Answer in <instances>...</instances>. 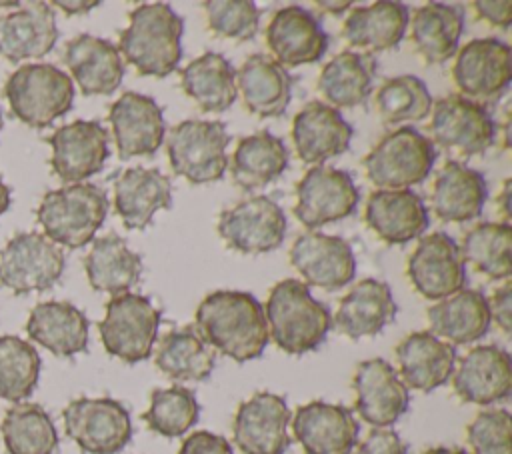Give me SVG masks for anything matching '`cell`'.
I'll list each match as a JSON object with an SVG mask.
<instances>
[{
    "mask_svg": "<svg viewBox=\"0 0 512 454\" xmlns=\"http://www.w3.org/2000/svg\"><path fill=\"white\" fill-rule=\"evenodd\" d=\"M64 272V252L40 232H16L0 250V286L22 296L52 288Z\"/></svg>",
    "mask_w": 512,
    "mask_h": 454,
    "instance_id": "cell-10",
    "label": "cell"
},
{
    "mask_svg": "<svg viewBox=\"0 0 512 454\" xmlns=\"http://www.w3.org/2000/svg\"><path fill=\"white\" fill-rule=\"evenodd\" d=\"M352 126L326 102H308L292 120V142L298 158L306 164H322L350 148Z\"/></svg>",
    "mask_w": 512,
    "mask_h": 454,
    "instance_id": "cell-24",
    "label": "cell"
},
{
    "mask_svg": "<svg viewBox=\"0 0 512 454\" xmlns=\"http://www.w3.org/2000/svg\"><path fill=\"white\" fill-rule=\"evenodd\" d=\"M452 388L468 404L488 406L506 400L512 392L510 354L496 344L474 346L452 372Z\"/></svg>",
    "mask_w": 512,
    "mask_h": 454,
    "instance_id": "cell-20",
    "label": "cell"
},
{
    "mask_svg": "<svg viewBox=\"0 0 512 454\" xmlns=\"http://www.w3.org/2000/svg\"><path fill=\"white\" fill-rule=\"evenodd\" d=\"M4 96L20 122L46 128L72 108L74 84L54 64H24L8 76Z\"/></svg>",
    "mask_w": 512,
    "mask_h": 454,
    "instance_id": "cell-5",
    "label": "cell"
},
{
    "mask_svg": "<svg viewBox=\"0 0 512 454\" xmlns=\"http://www.w3.org/2000/svg\"><path fill=\"white\" fill-rule=\"evenodd\" d=\"M198 336L236 362L258 358L270 336L262 304L240 290H216L196 308Z\"/></svg>",
    "mask_w": 512,
    "mask_h": 454,
    "instance_id": "cell-1",
    "label": "cell"
},
{
    "mask_svg": "<svg viewBox=\"0 0 512 454\" xmlns=\"http://www.w3.org/2000/svg\"><path fill=\"white\" fill-rule=\"evenodd\" d=\"M512 226L510 222H480L464 234L462 260L492 280H508L512 274Z\"/></svg>",
    "mask_w": 512,
    "mask_h": 454,
    "instance_id": "cell-43",
    "label": "cell"
},
{
    "mask_svg": "<svg viewBox=\"0 0 512 454\" xmlns=\"http://www.w3.org/2000/svg\"><path fill=\"white\" fill-rule=\"evenodd\" d=\"M512 282L506 280L500 288L494 290L492 298L488 300V310H490V318L496 320L498 328L510 336L512 330Z\"/></svg>",
    "mask_w": 512,
    "mask_h": 454,
    "instance_id": "cell-51",
    "label": "cell"
},
{
    "mask_svg": "<svg viewBox=\"0 0 512 454\" xmlns=\"http://www.w3.org/2000/svg\"><path fill=\"white\" fill-rule=\"evenodd\" d=\"M100 2H54V6L62 8L66 14H84L92 8H96Z\"/></svg>",
    "mask_w": 512,
    "mask_h": 454,
    "instance_id": "cell-53",
    "label": "cell"
},
{
    "mask_svg": "<svg viewBox=\"0 0 512 454\" xmlns=\"http://www.w3.org/2000/svg\"><path fill=\"white\" fill-rule=\"evenodd\" d=\"M200 416V406L192 390L184 386L156 388L150 394V408L142 414L148 428L164 438L186 434Z\"/></svg>",
    "mask_w": 512,
    "mask_h": 454,
    "instance_id": "cell-46",
    "label": "cell"
},
{
    "mask_svg": "<svg viewBox=\"0 0 512 454\" xmlns=\"http://www.w3.org/2000/svg\"><path fill=\"white\" fill-rule=\"evenodd\" d=\"M90 322L86 314L70 302L46 300L30 310L26 334L36 344L60 358H70L88 348Z\"/></svg>",
    "mask_w": 512,
    "mask_h": 454,
    "instance_id": "cell-31",
    "label": "cell"
},
{
    "mask_svg": "<svg viewBox=\"0 0 512 454\" xmlns=\"http://www.w3.org/2000/svg\"><path fill=\"white\" fill-rule=\"evenodd\" d=\"M160 316V310L142 294L112 296L104 318L98 322L104 350L128 364L146 360L158 336Z\"/></svg>",
    "mask_w": 512,
    "mask_h": 454,
    "instance_id": "cell-8",
    "label": "cell"
},
{
    "mask_svg": "<svg viewBox=\"0 0 512 454\" xmlns=\"http://www.w3.org/2000/svg\"><path fill=\"white\" fill-rule=\"evenodd\" d=\"M64 430L86 454H118L132 438L128 408L114 398L72 400L64 410Z\"/></svg>",
    "mask_w": 512,
    "mask_h": 454,
    "instance_id": "cell-9",
    "label": "cell"
},
{
    "mask_svg": "<svg viewBox=\"0 0 512 454\" xmlns=\"http://www.w3.org/2000/svg\"><path fill=\"white\" fill-rule=\"evenodd\" d=\"M316 6H320V8H330L328 12L340 14V12L348 10V8L352 6V2H316Z\"/></svg>",
    "mask_w": 512,
    "mask_h": 454,
    "instance_id": "cell-55",
    "label": "cell"
},
{
    "mask_svg": "<svg viewBox=\"0 0 512 454\" xmlns=\"http://www.w3.org/2000/svg\"><path fill=\"white\" fill-rule=\"evenodd\" d=\"M106 192L90 182L68 184L44 194L36 218L56 246L82 248L94 240L108 214Z\"/></svg>",
    "mask_w": 512,
    "mask_h": 454,
    "instance_id": "cell-4",
    "label": "cell"
},
{
    "mask_svg": "<svg viewBox=\"0 0 512 454\" xmlns=\"http://www.w3.org/2000/svg\"><path fill=\"white\" fill-rule=\"evenodd\" d=\"M436 160L430 138L412 126L382 136L364 156L362 166L378 190H402L428 178Z\"/></svg>",
    "mask_w": 512,
    "mask_h": 454,
    "instance_id": "cell-6",
    "label": "cell"
},
{
    "mask_svg": "<svg viewBox=\"0 0 512 454\" xmlns=\"http://www.w3.org/2000/svg\"><path fill=\"white\" fill-rule=\"evenodd\" d=\"M180 86L202 112H224L236 100V72L218 52L194 58L180 72Z\"/></svg>",
    "mask_w": 512,
    "mask_h": 454,
    "instance_id": "cell-40",
    "label": "cell"
},
{
    "mask_svg": "<svg viewBox=\"0 0 512 454\" xmlns=\"http://www.w3.org/2000/svg\"><path fill=\"white\" fill-rule=\"evenodd\" d=\"M376 76V58L366 52L344 50L320 72L318 90L332 108H354L366 102Z\"/></svg>",
    "mask_w": 512,
    "mask_h": 454,
    "instance_id": "cell-38",
    "label": "cell"
},
{
    "mask_svg": "<svg viewBox=\"0 0 512 454\" xmlns=\"http://www.w3.org/2000/svg\"><path fill=\"white\" fill-rule=\"evenodd\" d=\"M394 352L400 366L398 376L406 388L432 392L446 384L454 372V346L436 338L430 330L408 334Z\"/></svg>",
    "mask_w": 512,
    "mask_h": 454,
    "instance_id": "cell-29",
    "label": "cell"
},
{
    "mask_svg": "<svg viewBox=\"0 0 512 454\" xmlns=\"http://www.w3.org/2000/svg\"><path fill=\"white\" fill-rule=\"evenodd\" d=\"M204 10L208 28L220 38L246 42L258 32L260 10L250 0H208Z\"/></svg>",
    "mask_w": 512,
    "mask_h": 454,
    "instance_id": "cell-47",
    "label": "cell"
},
{
    "mask_svg": "<svg viewBox=\"0 0 512 454\" xmlns=\"http://www.w3.org/2000/svg\"><path fill=\"white\" fill-rule=\"evenodd\" d=\"M64 64L82 94H112L124 78V62L118 48L92 34L72 38L64 48Z\"/></svg>",
    "mask_w": 512,
    "mask_h": 454,
    "instance_id": "cell-30",
    "label": "cell"
},
{
    "mask_svg": "<svg viewBox=\"0 0 512 454\" xmlns=\"http://www.w3.org/2000/svg\"><path fill=\"white\" fill-rule=\"evenodd\" d=\"M406 274L412 288L428 300H444L466 284V266L458 244L446 232L420 238L408 258Z\"/></svg>",
    "mask_w": 512,
    "mask_h": 454,
    "instance_id": "cell-13",
    "label": "cell"
},
{
    "mask_svg": "<svg viewBox=\"0 0 512 454\" xmlns=\"http://www.w3.org/2000/svg\"><path fill=\"white\" fill-rule=\"evenodd\" d=\"M58 40L54 10L46 2H26L0 16V56L8 62L46 56Z\"/></svg>",
    "mask_w": 512,
    "mask_h": 454,
    "instance_id": "cell-26",
    "label": "cell"
},
{
    "mask_svg": "<svg viewBox=\"0 0 512 454\" xmlns=\"http://www.w3.org/2000/svg\"><path fill=\"white\" fill-rule=\"evenodd\" d=\"M352 386L356 392L354 410L374 428H390L408 410V388L384 358L362 360L356 366Z\"/></svg>",
    "mask_w": 512,
    "mask_h": 454,
    "instance_id": "cell-18",
    "label": "cell"
},
{
    "mask_svg": "<svg viewBox=\"0 0 512 454\" xmlns=\"http://www.w3.org/2000/svg\"><path fill=\"white\" fill-rule=\"evenodd\" d=\"M218 234L236 252H272L284 242L286 216L270 196H252L220 214Z\"/></svg>",
    "mask_w": 512,
    "mask_h": 454,
    "instance_id": "cell-12",
    "label": "cell"
},
{
    "mask_svg": "<svg viewBox=\"0 0 512 454\" xmlns=\"http://www.w3.org/2000/svg\"><path fill=\"white\" fill-rule=\"evenodd\" d=\"M230 136L218 120H182L166 140L168 160L178 176L190 184H210L224 176Z\"/></svg>",
    "mask_w": 512,
    "mask_h": 454,
    "instance_id": "cell-7",
    "label": "cell"
},
{
    "mask_svg": "<svg viewBox=\"0 0 512 454\" xmlns=\"http://www.w3.org/2000/svg\"><path fill=\"white\" fill-rule=\"evenodd\" d=\"M42 360L36 348L18 336H0V398L20 404L40 378Z\"/></svg>",
    "mask_w": 512,
    "mask_h": 454,
    "instance_id": "cell-44",
    "label": "cell"
},
{
    "mask_svg": "<svg viewBox=\"0 0 512 454\" xmlns=\"http://www.w3.org/2000/svg\"><path fill=\"white\" fill-rule=\"evenodd\" d=\"M266 44L280 66L296 68L318 62L328 48V36L312 12L286 6L274 12L266 28Z\"/></svg>",
    "mask_w": 512,
    "mask_h": 454,
    "instance_id": "cell-23",
    "label": "cell"
},
{
    "mask_svg": "<svg viewBox=\"0 0 512 454\" xmlns=\"http://www.w3.org/2000/svg\"><path fill=\"white\" fill-rule=\"evenodd\" d=\"M376 108L386 124L420 122L432 110V96L418 76L400 74L378 88Z\"/></svg>",
    "mask_w": 512,
    "mask_h": 454,
    "instance_id": "cell-45",
    "label": "cell"
},
{
    "mask_svg": "<svg viewBox=\"0 0 512 454\" xmlns=\"http://www.w3.org/2000/svg\"><path fill=\"white\" fill-rule=\"evenodd\" d=\"M288 150L284 142L268 130L240 138L232 154V180L250 192L278 180L288 168Z\"/></svg>",
    "mask_w": 512,
    "mask_h": 454,
    "instance_id": "cell-37",
    "label": "cell"
},
{
    "mask_svg": "<svg viewBox=\"0 0 512 454\" xmlns=\"http://www.w3.org/2000/svg\"><path fill=\"white\" fill-rule=\"evenodd\" d=\"M422 454H468L464 448H448V446H436V448H428Z\"/></svg>",
    "mask_w": 512,
    "mask_h": 454,
    "instance_id": "cell-57",
    "label": "cell"
},
{
    "mask_svg": "<svg viewBox=\"0 0 512 454\" xmlns=\"http://www.w3.org/2000/svg\"><path fill=\"white\" fill-rule=\"evenodd\" d=\"M510 184H512V180H506L504 186H502V192H500V196H498V206L502 208L504 222L510 220Z\"/></svg>",
    "mask_w": 512,
    "mask_h": 454,
    "instance_id": "cell-54",
    "label": "cell"
},
{
    "mask_svg": "<svg viewBox=\"0 0 512 454\" xmlns=\"http://www.w3.org/2000/svg\"><path fill=\"white\" fill-rule=\"evenodd\" d=\"M486 196L488 186L484 176L462 162L450 160L442 166L434 180L430 202L438 220L468 222L482 214Z\"/></svg>",
    "mask_w": 512,
    "mask_h": 454,
    "instance_id": "cell-33",
    "label": "cell"
},
{
    "mask_svg": "<svg viewBox=\"0 0 512 454\" xmlns=\"http://www.w3.org/2000/svg\"><path fill=\"white\" fill-rule=\"evenodd\" d=\"M0 130H2V110H0Z\"/></svg>",
    "mask_w": 512,
    "mask_h": 454,
    "instance_id": "cell-58",
    "label": "cell"
},
{
    "mask_svg": "<svg viewBox=\"0 0 512 454\" xmlns=\"http://www.w3.org/2000/svg\"><path fill=\"white\" fill-rule=\"evenodd\" d=\"M366 226L386 244H406L428 228V210L410 190H374L364 208Z\"/></svg>",
    "mask_w": 512,
    "mask_h": 454,
    "instance_id": "cell-25",
    "label": "cell"
},
{
    "mask_svg": "<svg viewBox=\"0 0 512 454\" xmlns=\"http://www.w3.org/2000/svg\"><path fill=\"white\" fill-rule=\"evenodd\" d=\"M118 156H154L164 142V116L154 98L140 92H124L108 112Z\"/></svg>",
    "mask_w": 512,
    "mask_h": 454,
    "instance_id": "cell-21",
    "label": "cell"
},
{
    "mask_svg": "<svg viewBox=\"0 0 512 454\" xmlns=\"http://www.w3.org/2000/svg\"><path fill=\"white\" fill-rule=\"evenodd\" d=\"M408 8L400 2L384 0L350 10L342 26V38L352 46L372 52L392 50L404 38Z\"/></svg>",
    "mask_w": 512,
    "mask_h": 454,
    "instance_id": "cell-35",
    "label": "cell"
},
{
    "mask_svg": "<svg viewBox=\"0 0 512 454\" xmlns=\"http://www.w3.org/2000/svg\"><path fill=\"white\" fill-rule=\"evenodd\" d=\"M430 332L448 344H472L490 328L488 298L478 290H460L426 310Z\"/></svg>",
    "mask_w": 512,
    "mask_h": 454,
    "instance_id": "cell-34",
    "label": "cell"
},
{
    "mask_svg": "<svg viewBox=\"0 0 512 454\" xmlns=\"http://www.w3.org/2000/svg\"><path fill=\"white\" fill-rule=\"evenodd\" d=\"M84 270L94 290L118 296L138 284L142 258L128 248L122 236L112 232L94 240L92 250L84 258Z\"/></svg>",
    "mask_w": 512,
    "mask_h": 454,
    "instance_id": "cell-36",
    "label": "cell"
},
{
    "mask_svg": "<svg viewBox=\"0 0 512 454\" xmlns=\"http://www.w3.org/2000/svg\"><path fill=\"white\" fill-rule=\"evenodd\" d=\"M464 16L456 6L428 2L412 16L410 40L426 64H444L458 52Z\"/></svg>",
    "mask_w": 512,
    "mask_h": 454,
    "instance_id": "cell-39",
    "label": "cell"
},
{
    "mask_svg": "<svg viewBox=\"0 0 512 454\" xmlns=\"http://www.w3.org/2000/svg\"><path fill=\"white\" fill-rule=\"evenodd\" d=\"M396 314L398 306L392 298L390 286L376 278H364L340 300L334 316V328L352 340H360L364 336L380 334L394 322Z\"/></svg>",
    "mask_w": 512,
    "mask_h": 454,
    "instance_id": "cell-27",
    "label": "cell"
},
{
    "mask_svg": "<svg viewBox=\"0 0 512 454\" xmlns=\"http://www.w3.org/2000/svg\"><path fill=\"white\" fill-rule=\"evenodd\" d=\"M52 146L50 166L68 184H78L100 172L110 150L108 130L96 120H74L46 138Z\"/></svg>",
    "mask_w": 512,
    "mask_h": 454,
    "instance_id": "cell-17",
    "label": "cell"
},
{
    "mask_svg": "<svg viewBox=\"0 0 512 454\" xmlns=\"http://www.w3.org/2000/svg\"><path fill=\"white\" fill-rule=\"evenodd\" d=\"M10 208V188L0 178V216Z\"/></svg>",
    "mask_w": 512,
    "mask_h": 454,
    "instance_id": "cell-56",
    "label": "cell"
},
{
    "mask_svg": "<svg viewBox=\"0 0 512 454\" xmlns=\"http://www.w3.org/2000/svg\"><path fill=\"white\" fill-rule=\"evenodd\" d=\"M452 80L464 98L494 100L512 80L510 46L498 38H474L458 52Z\"/></svg>",
    "mask_w": 512,
    "mask_h": 454,
    "instance_id": "cell-15",
    "label": "cell"
},
{
    "mask_svg": "<svg viewBox=\"0 0 512 454\" xmlns=\"http://www.w3.org/2000/svg\"><path fill=\"white\" fill-rule=\"evenodd\" d=\"M264 316L268 336L282 352L292 356L316 350L332 326L330 310L310 294L304 282L294 278L272 286Z\"/></svg>",
    "mask_w": 512,
    "mask_h": 454,
    "instance_id": "cell-3",
    "label": "cell"
},
{
    "mask_svg": "<svg viewBox=\"0 0 512 454\" xmlns=\"http://www.w3.org/2000/svg\"><path fill=\"white\" fill-rule=\"evenodd\" d=\"M360 192L346 170L332 166H312L296 184L294 216L314 230L354 214Z\"/></svg>",
    "mask_w": 512,
    "mask_h": 454,
    "instance_id": "cell-11",
    "label": "cell"
},
{
    "mask_svg": "<svg viewBox=\"0 0 512 454\" xmlns=\"http://www.w3.org/2000/svg\"><path fill=\"white\" fill-rule=\"evenodd\" d=\"M472 8L478 18H482L502 30H506L512 22V2H508V0H504V2L478 0V2H472Z\"/></svg>",
    "mask_w": 512,
    "mask_h": 454,
    "instance_id": "cell-52",
    "label": "cell"
},
{
    "mask_svg": "<svg viewBox=\"0 0 512 454\" xmlns=\"http://www.w3.org/2000/svg\"><path fill=\"white\" fill-rule=\"evenodd\" d=\"M156 368L176 382H202L216 364V352L198 336L192 326L166 332L154 352Z\"/></svg>",
    "mask_w": 512,
    "mask_h": 454,
    "instance_id": "cell-41",
    "label": "cell"
},
{
    "mask_svg": "<svg viewBox=\"0 0 512 454\" xmlns=\"http://www.w3.org/2000/svg\"><path fill=\"white\" fill-rule=\"evenodd\" d=\"M354 454H408V446L392 428H374Z\"/></svg>",
    "mask_w": 512,
    "mask_h": 454,
    "instance_id": "cell-49",
    "label": "cell"
},
{
    "mask_svg": "<svg viewBox=\"0 0 512 454\" xmlns=\"http://www.w3.org/2000/svg\"><path fill=\"white\" fill-rule=\"evenodd\" d=\"M178 454H234L230 442L208 430L192 432L184 438Z\"/></svg>",
    "mask_w": 512,
    "mask_h": 454,
    "instance_id": "cell-50",
    "label": "cell"
},
{
    "mask_svg": "<svg viewBox=\"0 0 512 454\" xmlns=\"http://www.w3.org/2000/svg\"><path fill=\"white\" fill-rule=\"evenodd\" d=\"M290 264L304 278L306 286L328 292L344 288L356 274V258L350 244L340 236L306 232L290 248Z\"/></svg>",
    "mask_w": 512,
    "mask_h": 454,
    "instance_id": "cell-19",
    "label": "cell"
},
{
    "mask_svg": "<svg viewBox=\"0 0 512 454\" xmlns=\"http://www.w3.org/2000/svg\"><path fill=\"white\" fill-rule=\"evenodd\" d=\"M170 206L172 184L158 168H128L114 184V210L128 230H144L158 210Z\"/></svg>",
    "mask_w": 512,
    "mask_h": 454,
    "instance_id": "cell-28",
    "label": "cell"
},
{
    "mask_svg": "<svg viewBox=\"0 0 512 454\" xmlns=\"http://www.w3.org/2000/svg\"><path fill=\"white\" fill-rule=\"evenodd\" d=\"M236 90L244 106L258 118H278L292 98V76L274 58L252 54L236 72Z\"/></svg>",
    "mask_w": 512,
    "mask_h": 454,
    "instance_id": "cell-32",
    "label": "cell"
},
{
    "mask_svg": "<svg viewBox=\"0 0 512 454\" xmlns=\"http://www.w3.org/2000/svg\"><path fill=\"white\" fill-rule=\"evenodd\" d=\"M0 430L8 454H54L58 450L56 426L40 404H14L4 414Z\"/></svg>",
    "mask_w": 512,
    "mask_h": 454,
    "instance_id": "cell-42",
    "label": "cell"
},
{
    "mask_svg": "<svg viewBox=\"0 0 512 454\" xmlns=\"http://www.w3.org/2000/svg\"><path fill=\"white\" fill-rule=\"evenodd\" d=\"M428 130L438 146L462 156L484 154L494 144V120L488 110L460 94L436 100Z\"/></svg>",
    "mask_w": 512,
    "mask_h": 454,
    "instance_id": "cell-14",
    "label": "cell"
},
{
    "mask_svg": "<svg viewBox=\"0 0 512 454\" xmlns=\"http://www.w3.org/2000/svg\"><path fill=\"white\" fill-rule=\"evenodd\" d=\"M184 20L164 2L140 4L128 14V26L120 32L118 52L142 76L164 78L182 58Z\"/></svg>",
    "mask_w": 512,
    "mask_h": 454,
    "instance_id": "cell-2",
    "label": "cell"
},
{
    "mask_svg": "<svg viewBox=\"0 0 512 454\" xmlns=\"http://www.w3.org/2000/svg\"><path fill=\"white\" fill-rule=\"evenodd\" d=\"M290 418L284 396L256 392L234 414V444L244 454H284L290 446Z\"/></svg>",
    "mask_w": 512,
    "mask_h": 454,
    "instance_id": "cell-16",
    "label": "cell"
},
{
    "mask_svg": "<svg viewBox=\"0 0 512 454\" xmlns=\"http://www.w3.org/2000/svg\"><path fill=\"white\" fill-rule=\"evenodd\" d=\"M472 454H512V416L504 408L482 410L466 426Z\"/></svg>",
    "mask_w": 512,
    "mask_h": 454,
    "instance_id": "cell-48",
    "label": "cell"
},
{
    "mask_svg": "<svg viewBox=\"0 0 512 454\" xmlns=\"http://www.w3.org/2000/svg\"><path fill=\"white\" fill-rule=\"evenodd\" d=\"M292 432L306 454H350L360 426L350 408L312 400L296 410Z\"/></svg>",
    "mask_w": 512,
    "mask_h": 454,
    "instance_id": "cell-22",
    "label": "cell"
}]
</instances>
